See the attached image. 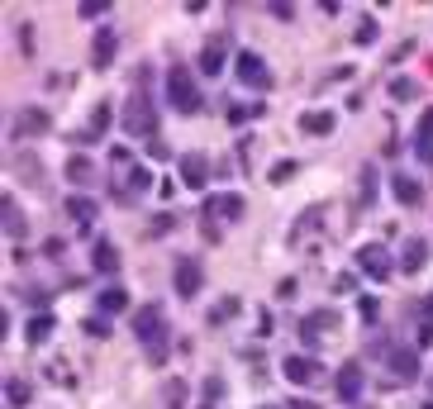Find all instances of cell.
I'll return each mask as SVG.
<instances>
[{"label": "cell", "instance_id": "obj_1", "mask_svg": "<svg viewBox=\"0 0 433 409\" xmlns=\"http://www.w3.org/2000/svg\"><path fill=\"white\" fill-rule=\"evenodd\" d=\"M134 338L148 348L153 362H167V324H162V304H138L134 309Z\"/></svg>", "mask_w": 433, "mask_h": 409}, {"label": "cell", "instance_id": "obj_2", "mask_svg": "<svg viewBox=\"0 0 433 409\" xmlns=\"http://www.w3.org/2000/svg\"><path fill=\"white\" fill-rule=\"evenodd\" d=\"M167 100L176 114H195L200 109V86H195V72L181 67V62H172L167 67Z\"/></svg>", "mask_w": 433, "mask_h": 409}, {"label": "cell", "instance_id": "obj_3", "mask_svg": "<svg viewBox=\"0 0 433 409\" xmlns=\"http://www.w3.org/2000/svg\"><path fill=\"white\" fill-rule=\"evenodd\" d=\"M124 134L129 138H158V100L148 95V91H138L129 95V105H124Z\"/></svg>", "mask_w": 433, "mask_h": 409}, {"label": "cell", "instance_id": "obj_4", "mask_svg": "<svg viewBox=\"0 0 433 409\" xmlns=\"http://www.w3.org/2000/svg\"><path fill=\"white\" fill-rule=\"evenodd\" d=\"M243 210H248L243 195H215V200H205V219H200L205 238L219 243V233H224V229H219V219H229V224H234V219H243Z\"/></svg>", "mask_w": 433, "mask_h": 409}, {"label": "cell", "instance_id": "obj_5", "mask_svg": "<svg viewBox=\"0 0 433 409\" xmlns=\"http://www.w3.org/2000/svg\"><path fill=\"white\" fill-rule=\"evenodd\" d=\"M357 267L372 276V281H390L400 262H395V257H390V252H386L381 243H362V247H357Z\"/></svg>", "mask_w": 433, "mask_h": 409}, {"label": "cell", "instance_id": "obj_6", "mask_svg": "<svg viewBox=\"0 0 433 409\" xmlns=\"http://www.w3.org/2000/svg\"><path fill=\"white\" fill-rule=\"evenodd\" d=\"M333 390H338V400H343V405H357V400H362V390H367V371H362V362H343V366H338V376H333Z\"/></svg>", "mask_w": 433, "mask_h": 409}, {"label": "cell", "instance_id": "obj_7", "mask_svg": "<svg viewBox=\"0 0 433 409\" xmlns=\"http://www.w3.org/2000/svg\"><path fill=\"white\" fill-rule=\"evenodd\" d=\"M234 72H238V82L243 86H252V91H271V72H267V62H262V57L257 53H238L234 57Z\"/></svg>", "mask_w": 433, "mask_h": 409}, {"label": "cell", "instance_id": "obj_8", "mask_svg": "<svg viewBox=\"0 0 433 409\" xmlns=\"http://www.w3.org/2000/svg\"><path fill=\"white\" fill-rule=\"evenodd\" d=\"M172 286H176V295H181V300H195V295H200V286H205V272H200V262H195V257H176Z\"/></svg>", "mask_w": 433, "mask_h": 409}, {"label": "cell", "instance_id": "obj_9", "mask_svg": "<svg viewBox=\"0 0 433 409\" xmlns=\"http://www.w3.org/2000/svg\"><path fill=\"white\" fill-rule=\"evenodd\" d=\"M10 129H15V138H43L48 129H53V119H48V109L24 105L15 119H10Z\"/></svg>", "mask_w": 433, "mask_h": 409}, {"label": "cell", "instance_id": "obj_10", "mask_svg": "<svg viewBox=\"0 0 433 409\" xmlns=\"http://www.w3.org/2000/svg\"><path fill=\"white\" fill-rule=\"evenodd\" d=\"M148 191H153V171L143 162H134L119 181H114V195H119V200H138V195H148Z\"/></svg>", "mask_w": 433, "mask_h": 409}, {"label": "cell", "instance_id": "obj_11", "mask_svg": "<svg viewBox=\"0 0 433 409\" xmlns=\"http://www.w3.org/2000/svg\"><path fill=\"white\" fill-rule=\"evenodd\" d=\"M281 371H286V381H291V385H310L314 376H319V362H314L310 353H291L286 362H281Z\"/></svg>", "mask_w": 433, "mask_h": 409}, {"label": "cell", "instance_id": "obj_12", "mask_svg": "<svg viewBox=\"0 0 433 409\" xmlns=\"http://www.w3.org/2000/svg\"><path fill=\"white\" fill-rule=\"evenodd\" d=\"M205 181H210V157H205V153H186V157H181V186L205 191Z\"/></svg>", "mask_w": 433, "mask_h": 409}, {"label": "cell", "instance_id": "obj_13", "mask_svg": "<svg viewBox=\"0 0 433 409\" xmlns=\"http://www.w3.org/2000/svg\"><path fill=\"white\" fill-rule=\"evenodd\" d=\"M333 124H338L333 109H305V114H300V134H305V138H328V134H333Z\"/></svg>", "mask_w": 433, "mask_h": 409}, {"label": "cell", "instance_id": "obj_14", "mask_svg": "<svg viewBox=\"0 0 433 409\" xmlns=\"http://www.w3.org/2000/svg\"><path fill=\"white\" fill-rule=\"evenodd\" d=\"M328 328H333V314H328V309H310V314L300 319V338H305V348H319V338H324Z\"/></svg>", "mask_w": 433, "mask_h": 409}, {"label": "cell", "instance_id": "obj_15", "mask_svg": "<svg viewBox=\"0 0 433 409\" xmlns=\"http://www.w3.org/2000/svg\"><path fill=\"white\" fill-rule=\"evenodd\" d=\"M390 376L395 381H419V353L414 348H390Z\"/></svg>", "mask_w": 433, "mask_h": 409}, {"label": "cell", "instance_id": "obj_16", "mask_svg": "<svg viewBox=\"0 0 433 409\" xmlns=\"http://www.w3.org/2000/svg\"><path fill=\"white\" fill-rule=\"evenodd\" d=\"M62 176H67V181H72L77 191H86V186H96V162H91L86 153H77V157H67Z\"/></svg>", "mask_w": 433, "mask_h": 409}, {"label": "cell", "instance_id": "obj_17", "mask_svg": "<svg viewBox=\"0 0 433 409\" xmlns=\"http://www.w3.org/2000/svg\"><path fill=\"white\" fill-rule=\"evenodd\" d=\"M390 195H395V205L414 210V205L424 200V186H419L414 176H405V171H395V176H390Z\"/></svg>", "mask_w": 433, "mask_h": 409}, {"label": "cell", "instance_id": "obj_18", "mask_svg": "<svg viewBox=\"0 0 433 409\" xmlns=\"http://www.w3.org/2000/svg\"><path fill=\"white\" fill-rule=\"evenodd\" d=\"M414 157L424 167H433V109L419 114V129H414Z\"/></svg>", "mask_w": 433, "mask_h": 409}, {"label": "cell", "instance_id": "obj_19", "mask_svg": "<svg viewBox=\"0 0 433 409\" xmlns=\"http://www.w3.org/2000/svg\"><path fill=\"white\" fill-rule=\"evenodd\" d=\"M114 48H119L114 29H100V33L91 38V67H100V72H105L109 62H114Z\"/></svg>", "mask_w": 433, "mask_h": 409}, {"label": "cell", "instance_id": "obj_20", "mask_svg": "<svg viewBox=\"0 0 433 409\" xmlns=\"http://www.w3.org/2000/svg\"><path fill=\"white\" fill-rule=\"evenodd\" d=\"M91 267H96L100 276H114L119 267H124V257H119V247H114V243H96V247H91Z\"/></svg>", "mask_w": 433, "mask_h": 409}, {"label": "cell", "instance_id": "obj_21", "mask_svg": "<svg viewBox=\"0 0 433 409\" xmlns=\"http://www.w3.org/2000/svg\"><path fill=\"white\" fill-rule=\"evenodd\" d=\"M424 262H429V243L424 238H409L405 252H400V272L414 276V272H424Z\"/></svg>", "mask_w": 433, "mask_h": 409}, {"label": "cell", "instance_id": "obj_22", "mask_svg": "<svg viewBox=\"0 0 433 409\" xmlns=\"http://www.w3.org/2000/svg\"><path fill=\"white\" fill-rule=\"evenodd\" d=\"M205 77H219L224 72V38H210L205 48H200V62H195Z\"/></svg>", "mask_w": 433, "mask_h": 409}, {"label": "cell", "instance_id": "obj_23", "mask_svg": "<svg viewBox=\"0 0 433 409\" xmlns=\"http://www.w3.org/2000/svg\"><path fill=\"white\" fill-rule=\"evenodd\" d=\"M0 210H5V238H10V243H20V238H24V215H20L15 195H5V200H0Z\"/></svg>", "mask_w": 433, "mask_h": 409}, {"label": "cell", "instance_id": "obj_24", "mask_svg": "<svg viewBox=\"0 0 433 409\" xmlns=\"http://www.w3.org/2000/svg\"><path fill=\"white\" fill-rule=\"evenodd\" d=\"M96 309H100V314H119V309H129V291H124V286H105V291L96 295Z\"/></svg>", "mask_w": 433, "mask_h": 409}, {"label": "cell", "instance_id": "obj_25", "mask_svg": "<svg viewBox=\"0 0 433 409\" xmlns=\"http://www.w3.org/2000/svg\"><path fill=\"white\" fill-rule=\"evenodd\" d=\"M314 224H324V205H310V210H305V215L296 219V229H291V243H300V238H305V233H310Z\"/></svg>", "mask_w": 433, "mask_h": 409}, {"label": "cell", "instance_id": "obj_26", "mask_svg": "<svg viewBox=\"0 0 433 409\" xmlns=\"http://www.w3.org/2000/svg\"><path fill=\"white\" fill-rule=\"evenodd\" d=\"M67 215L77 219V224H91V219H96V200H91V195H72V200H67Z\"/></svg>", "mask_w": 433, "mask_h": 409}, {"label": "cell", "instance_id": "obj_27", "mask_svg": "<svg viewBox=\"0 0 433 409\" xmlns=\"http://www.w3.org/2000/svg\"><path fill=\"white\" fill-rule=\"evenodd\" d=\"M162 400H167V409H181V405H186V381L172 376V381L162 385Z\"/></svg>", "mask_w": 433, "mask_h": 409}, {"label": "cell", "instance_id": "obj_28", "mask_svg": "<svg viewBox=\"0 0 433 409\" xmlns=\"http://www.w3.org/2000/svg\"><path fill=\"white\" fill-rule=\"evenodd\" d=\"M5 405H10V409H24L29 405V385L10 376V381H5Z\"/></svg>", "mask_w": 433, "mask_h": 409}, {"label": "cell", "instance_id": "obj_29", "mask_svg": "<svg viewBox=\"0 0 433 409\" xmlns=\"http://www.w3.org/2000/svg\"><path fill=\"white\" fill-rule=\"evenodd\" d=\"M48 333H53V319H48V314H33V319H29V343H43Z\"/></svg>", "mask_w": 433, "mask_h": 409}, {"label": "cell", "instance_id": "obj_30", "mask_svg": "<svg viewBox=\"0 0 433 409\" xmlns=\"http://www.w3.org/2000/svg\"><path fill=\"white\" fill-rule=\"evenodd\" d=\"M238 309H243V304L234 300V295H229V300H219L215 309H210V324H224V319H234V314H238Z\"/></svg>", "mask_w": 433, "mask_h": 409}, {"label": "cell", "instance_id": "obj_31", "mask_svg": "<svg viewBox=\"0 0 433 409\" xmlns=\"http://www.w3.org/2000/svg\"><path fill=\"white\" fill-rule=\"evenodd\" d=\"M357 195H362V205H372V195H377V171H372V167H362V181H357Z\"/></svg>", "mask_w": 433, "mask_h": 409}, {"label": "cell", "instance_id": "obj_32", "mask_svg": "<svg viewBox=\"0 0 433 409\" xmlns=\"http://www.w3.org/2000/svg\"><path fill=\"white\" fill-rule=\"evenodd\" d=\"M86 129H91V138H100L109 129V105H96V114H91V124H86Z\"/></svg>", "mask_w": 433, "mask_h": 409}, {"label": "cell", "instance_id": "obj_33", "mask_svg": "<svg viewBox=\"0 0 433 409\" xmlns=\"http://www.w3.org/2000/svg\"><path fill=\"white\" fill-rule=\"evenodd\" d=\"M291 176H296V162H291V157H281V162L271 167V186H286Z\"/></svg>", "mask_w": 433, "mask_h": 409}, {"label": "cell", "instance_id": "obj_34", "mask_svg": "<svg viewBox=\"0 0 433 409\" xmlns=\"http://www.w3.org/2000/svg\"><path fill=\"white\" fill-rule=\"evenodd\" d=\"M200 395H205V405H200V409H215L219 395H224V381H219V376H215V381H205V390H200Z\"/></svg>", "mask_w": 433, "mask_h": 409}, {"label": "cell", "instance_id": "obj_35", "mask_svg": "<svg viewBox=\"0 0 433 409\" xmlns=\"http://www.w3.org/2000/svg\"><path fill=\"white\" fill-rule=\"evenodd\" d=\"M352 38H357V48H362V43H377V20H362Z\"/></svg>", "mask_w": 433, "mask_h": 409}, {"label": "cell", "instance_id": "obj_36", "mask_svg": "<svg viewBox=\"0 0 433 409\" xmlns=\"http://www.w3.org/2000/svg\"><path fill=\"white\" fill-rule=\"evenodd\" d=\"M77 10H82V20H96V15H105V10H109V0H82Z\"/></svg>", "mask_w": 433, "mask_h": 409}, {"label": "cell", "instance_id": "obj_37", "mask_svg": "<svg viewBox=\"0 0 433 409\" xmlns=\"http://www.w3.org/2000/svg\"><path fill=\"white\" fill-rule=\"evenodd\" d=\"M86 333H91V338H105V333H109V324H105V314H91V319H86Z\"/></svg>", "mask_w": 433, "mask_h": 409}, {"label": "cell", "instance_id": "obj_38", "mask_svg": "<svg viewBox=\"0 0 433 409\" xmlns=\"http://www.w3.org/2000/svg\"><path fill=\"white\" fill-rule=\"evenodd\" d=\"M257 114H262V105H234V109H229V119H234V124H243V119H257Z\"/></svg>", "mask_w": 433, "mask_h": 409}, {"label": "cell", "instance_id": "obj_39", "mask_svg": "<svg viewBox=\"0 0 433 409\" xmlns=\"http://www.w3.org/2000/svg\"><path fill=\"white\" fill-rule=\"evenodd\" d=\"M409 95H414V86H409L405 77H395V82H390V100H409Z\"/></svg>", "mask_w": 433, "mask_h": 409}, {"label": "cell", "instance_id": "obj_40", "mask_svg": "<svg viewBox=\"0 0 433 409\" xmlns=\"http://www.w3.org/2000/svg\"><path fill=\"white\" fill-rule=\"evenodd\" d=\"M333 291H338V295H348V291H357V276H352V272H343L338 281H333Z\"/></svg>", "mask_w": 433, "mask_h": 409}, {"label": "cell", "instance_id": "obj_41", "mask_svg": "<svg viewBox=\"0 0 433 409\" xmlns=\"http://www.w3.org/2000/svg\"><path fill=\"white\" fill-rule=\"evenodd\" d=\"M357 314H362V319H377V300H372V295H367V300H357Z\"/></svg>", "mask_w": 433, "mask_h": 409}, {"label": "cell", "instance_id": "obj_42", "mask_svg": "<svg viewBox=\"0 0 433 409\" xmlns=\"http://www.w3.org/2000/svg\"><path fill=\"white\" fill-rule=\"evenodd\" d=\"M62 247H67L62 238H48V243H43V252H48V257H62Z\"/></svg>", "mask_w": 433, "mask_h": 409}, {"label": "cell", "instance_id": "obj_43", "mask_svg": "<svg viewBox=\"0 0 433 409\" xmlns=\"http://www.w3.org/2000/svg\"><path fill=\"white\" fill-rule=\"evenodd\" d=\"M433 343V324H419V348H429Z\"/></svg>", "mask_w": 433, "mask_h": 409}, {"label": "cell", "instance_id": "obj_44", "mask_svg": "<svg viewBox=\"0 0 433 409\" xmlns=\"http://www.w3.org/2000/svg\"><path fill=\"white\" fill-rule=\"evenodd\" d=\"M424 324H433V295L424 300Z\"/></svg>", "mask_w": 433, "mask_h": 409}, {"label": "cell", "instance_id": "obj_45", "mask_svg": "<svg viewBox=\"0 0 433 409\" xmlns=\"http://www.w3.org/2000/svg\"><path fill=\"white\" fill-rule=\"evenodd\" d=\"M291 409H319V405H310V400H291Z\"/></svg>", "mask_w": 433, "mask_h": 409}, {"label": "cell", "instance_id": "obj_46", "mask_svg": "<svg viewBox=\"0 0 433 409\" xmlns=\"http://www.w3.org/2000/svg\"><path fill=\"white\" fill-rule=\"evenodd\" d=\"M424 409H433V400H429V405H424Z\"/></svg>", "mask_w": 433, "mask_h": 409}]
</instances>
